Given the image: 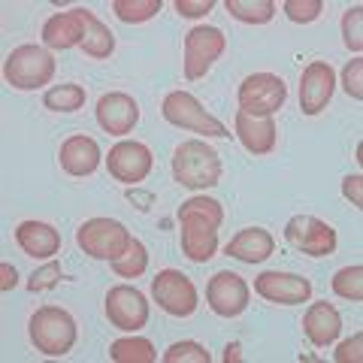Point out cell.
Listing matches in <instances>:
<instances>
[{
    "mask_svg": "<svg viewBox=\"0 0 363 363\" xmlns=\"http://www.w3.org/2000/svg\"><path fill=\"white\" fill-rule=\"evenodd\" d=\"M224 6L236 21H245V25H267L276 16L272 0H224Z\"/></svg>",
    "mask_w": 363,
    "mask_h": 363,
    "instance_id": "25",
    "label": "cell"
},
{
    "mask_svg": "<svg viewBox=\"0 0 363 363\" xmlns=\"http://www.w3.org/2000/svg\"><path fill=\"white\" fill-rule=\"evenodd\" d=\"M76 242H79V248H82L88 257L109 260V264H112V260H118L130 248L133 236H130V230L121 221H112V218H88L85 224H79Z\"/></svg>",
    "mask_w": 363,
    "mask_h": 363,
    "instance_id": "4",
    "label": "cell"
},
{
    "mask_svg": "<svg viewBox=\"0 0 363 363\" xmlns=\"http://www.w3.org/2000/svg\"><path fill=\"white\" fill-rule=\"evenodd\" d=\"M212 6H215V0H176V13L185 18L206 16V13H212Z\"/></svg>",
    "mask_w": 363,
    "mask_h": 363,
    "instance_id": "35",
    "label": "cell"
},
{
    "mask_svg": "<svg viewBox=\"0 0 363 363\" xmlns=\"http://www.w3.org/2000/svg\"><path fill=\"white\" fill-rule=\"evenodd\" d=\"M106 318L112 327L124 333H136L140 327L149 324V303L136 288L130 285H116L106 294Z\"/></svg>",
    "mask_w": 363,
    "mask_h": 363,
    "instance_id": "11",
    "label": "cell"
},
{
    "mask_svg": "<svg viewBox=\"0 0 363 363\" xmlns=\"http://www.w3.org/2000/svg\"><path fill=\"white\" fill-rule=\"evenodd\" d=\"M333 291L339 294L342 300H351V303H360L363 300V267H342L333 276Z\"/></svg>",
    "mask_w": 363,
    "mask_h": 363,
    "instance_id": "28",
    "label": "cell"
},
{
    "mask_svg": "<svg viewBox=\"0 0 363 363\" xmlns=\"http://www.w3.org/2000/svg\"><path fill=\"white\" fill-rule=\"evenodd\" d=\"M324 4L321 0H285V13L291 21H297V25H309L321 16Z\"/></svg>",
    "mask_w": 363,
    "mask_h": 363,
    "instance_id": "32",
    "label": "cell"
},
{
    "mask_svg": "<svg viewBox=\"0 0 363 363\" xmlns=\"http://www.w3.org/2000/svg\"><path fill=\"white\" fill-rule=\"evenodd\" d=\"M30 342L37 345V351L49 357H64L70 354V348L76 345V321L70 312L58 309V306H43L30 315L28 321Z\"/></svg>",
    "mask_w": 363,
    "mask_h": 363,
    "instance_id": "2",
    "label": "cell"
},
{
    "mask_svg": "<svg viewBox=\"0 0 363 363\" xmlns=\"http://www.w3.org/2000/svg\"><path fill=\"white\" fill-rule=\"evenodd\" d=\"M4 76L18 91H37L55 79V58L43 45L25 43L9 52V58L4 64Z\"/></svg>",
    "mask_w": 363,
    "mask_h": 363,
    "instance_id": "3",
    "label": "cell"
},
{
    "mask_svg": "<svg viewBox=\"0 0 363 363\" xmlns=\"http://www.w3.org/2000/svg\"><path fill=\"white\" fill-rule=\"evenodd\" d=\"M248 297H252V291H248L245 279L236 276L230 269H221L215 272L206 285V300H209V309L221 318H236L248 309Z\"/></svg>",
    "mask_w": 363,
    "mask_h": 363,
    "instance_id": "13",
    "label": "cell"
},
{
    "mask_svg": "<svg viewBox=\"0 0 363 363\" xmlns=\"http://www.w3.org/2000/svg\"><path fill=\"white\" fill-rule=\"evenodd\" d=\"M336 73L327 61H312L300 76V109L303 116H318L324 112L333 97Z\"/></svg>",
    "mask_w": 363,
    "mask_h": 363,
    "instance_id": "15",
    "label": "cell"
},
{
    "mask_svg": "<svg viewBox=\"0 0 363 363\" xmlns=\"http://www.w3.org/2000/svg\"><path fill=\"white\" fill-rule=\"evenodd\" d=\"M76 16L82 18V45H79V49H82L88 58H97V61L109 58V55L116 52V33H112L104 21L91 13V9L79 6Z\"/></svg>",
    "mask_w": 363,
    "mask_h": 363,
    "instance_id": "22",
    "label": "cell"
},
{
    "mask_svg": "<svg viewBox=\"0 0 363 363\" xmlns=\"http://www.w3.org/2000/svg\"><path fill=\"white\" fill-rule=\"evenodd\" d=\"M209 351L200 342H176L164 351V363H209Z\"/></svg>",
    "mask_w": 363,
    "mask_h": 363,
    "instance_id": "30",
    "label": "cell"
},
{
    "mask_svg": "<svg viewBox=\"0 0 363 363\" xmlns=\"http://www.w3.org/2000/svg\"><path fill=\"white\" fill-rule=\"evenodd\" d=\"M360 345H363V333H354L348 342L339 345L336 360L339 363H360Z\"/></svg>",
    "mask_w": 363,
    "mask_h": 363,
    "instance_id": "36",
    "label": "cell"
},
{
    "mask_svg": "<svg viewBox=\"0 0 363 363\" xmlns=\"http://www.w3.org/2000/svg\"><path fill=\"white\" fill-rule=\"evenodd\" d=\"M43 43L49 49H73V45H82V18L76 16V9L70 13H55L49 21L43 25Z\"/></svg>",
    "mask_w": 363,
    "mask_h": 363,
    "instance_id": "23",
    "label": "cell"
},
{
    "mask_svg": "<svg viewBox=\"0 0 363 363\" xmlns=\"http://www.w3.org/2000/svg\"><path fill=\"white\" fill-rule=\"evenodd\" d=\"M161 116L169 124H176V128L194 130V133H203V136H218V140L230 136L224 124L215 116H209V112L200 106V100L194 94H188V91H169V94L164 97V104H161Z\"/></svg>",
    "mask_w": 363,
    "mask_h": 363,
    "instance_id": "5",
    "label": "cell"
},
{
    "mask_svg": "<svg viewBox=\"0 0 363 363\" xmlns=\"http://www.w3.org/2000/svg\"><path fill=\"white\" fill-rule=\"evenodd\" d=\"M363 6H351L348 13L342 16V40L351 52H360L363 49Z\"/></svg>",
    "mask_w": 363,
    "mask_h": 363,
    "instance_id": "31",
    "label": "cell"
},
{
    "mask_svg": "<svg viewBox=\"0 0 363 363\" xmlns=\"http://www.w3.org/2000/svg\"><path fill=\"white\" fill-rule=\"evenodd\" d=\"M106 167L116 182L140 185V182H145V176L152 173V152H149V145H143L136 140H121L109 149Z\"/></svg>",
    "mask_w": 363,
    "mask_h": 363,
    "instance_id": "12",
    "label": "cell"
},
{
    "mask_svg": "<svg viewBox=\"0 0 363 363\" xmlns=\"http://www.w3.org/2000/svg\"><path fill=\"white\" fill-rule=\"evenodd\" d=\"M112 9L121 21L140 25V21H149L155 13H161V0H116Z\"/></svg>",
    "mask_w": 363,
    "mask_h": 363,
    "instance_id": "29",
    "label": "cell"
},
{
    "mask_svg": "<svg viewBox=\"0 0 363 363\" xmlns=\"http://www.w3.org/2000/svg\"><path fill=\"white\" fill-rule=\"evenodd\" d=\"M140 121V106L124 91H109L97 100V124L112 136H124L136 128Z\"/></svg>",
    "mask_w": 363,
    "mask_h": 363,
    "instance_id": "16",
    "label": "cell"
},
{
    "mask_svg": "<svg viewBox=\"0 0 363 363\" xmlns=\"http://www.w3.org/2000/svg\"><path fill=\"white\" fill-rule=\"evenodd\" d=\"M255 291L264 297L267 303H279V306H300L312 297V281L297 276V272H260L255 279Z\"/></svg>",
    "mask_w": 363,
    "mask_h": 363,
    "instance_id": "14",
    "label": "cell"
},
{
    "mask_svg": "<svg viewBox=\"0 0 363 363\" xmlns=\"http://www.w3.org/2000/svg\"><path fill=\"white\" fill-rule=\"evenodd\" d=\"M16 242L28 257L49 260L61 252V233L45 221H21L16 227Z\"/></svg>",
    "mask_w": 363,
    "mask_h": 363,
    "instance_id": "18",
    "label": "cell"
},
{
    "mask_svg": "<svg viewBox=\"0 0 363 363\" xmlns=\"http://www.w3.org/2000/svg\"><path fill=\"white\" fill-rule=\"evenodd\" d=\"M61 167L70 176H91L100 167V145L85 133H76L61 145Z\"/></svg>",
    "mask_w": 363,
    "mask_h": 363,
    "instance_id": "20",
    "label": "cell"
},
{
    "mask_svg": "<svg viewBox=\"0 0 363 363\" xmlns=\"http://www.w3.org/2000/svg\"><path fill=\"white\" fill-rule=\"evenodd\" d=\"M173 176L182 188H215L221 179V157L203 140H185L173 152Z\"/></svg>",
    "mask_w": 363,
    "mask_h": 363,
    "instance_id": "1",
    "label": "cell"
},
{
    "mask_svg": "<svg viewBox=\"0 0 363 363\" xmlns=\"http://www.w3.org/2000/svg\"><path fill=\"white\" fill-rule=\"evenodd\" d=\"M179 224H182V252L194 264H206L218 252V224L206 215H200L188 206H179Z\"/></svg>",
    "mask_w": 363,
    "mask_h": 363,
    "instance_id": "8",
    "label": "cell"
},
{
    "mask_svg": "<svg viewBox=\"0 0 363 363\" xmlns=\"http://www.w3.org/2000/svg\"><path fill=\"white\" fill-rule=\"evenodd\" d=\"M0 276H4V281H0V288H4V291L18 285V272H16L13 264H0Z\"/></svg>",
    "mask_w": 363,
    "mask_h": 363,
    "instance_id": "38",
    "label": "cell"
},
{
    "mask_svg": "<svg viewBox=\"0 0 363 363\" xmlns=\"http://www.w3.org/2000/svg\"><path fill=\"white\" fill-rule=\"evenodd\" d=\"M224 252L236 260H242V264H264V260L276 252V242H272V236L264 227H245V230H240L227 242Z\"/></svg>",
    "mask_w": 363,
    "mask_h": 363,
    "instance_id": "21",
    "label": "cell"
},
{
    "mask_svg": "<svg viewBox=\"0 0 363 363\" xmlns=\"http://www.w3.org/2000/svg\"><path fill=\"white\" fill-rule=\"evenodd\" d=\"M339 330H342V318H339L333 303H312L303 315V333L309 336L315 348H327L336 342Z\"/></svg>",
    "mask_w": 363,
    "mask_h": 363,
    "instance_id": "19",
    "label": "cell"
},
{
    "mask_svg": "<svg viewBox=\"0 0 363 363\" xmlns=\"http://www.w3.org/2000/svg\"><path fill=\"white\" fill-rule=\"evenodd\" d=\"M112 269H116L121 279H140L143 272L149 269V252H145V245L140 240H133L128 252L118 260H112Z\"/></svg>",
    "mask_w": 363,
    "mask_h": 363,
    "instance_id": "27",
    "label": "cell"
},
{
    "mask_svg": "<svg viewBox=\"0 0 363 363\" xmlns=\"http://www.w3.org/2000/svg\"><path fill=\"white\" fill-rule=\"evenodd\" d=\"M152 297L167 315L188 318L197 309V288L182 269H161L152 279Z\"/></svg>",
    "mask_w": 363,
    "mask_h": 363,
    "instance_id": "7",
    "label": "cell"
},
{
    "mask_svg": "<svg viewBox=\"0 0 363 363\" xmlns=\"http://www.w3.org/2000/svg\"><path fill=\"white\" fill-rule=\"evenodd\" d=\"M360 76H363V61L354 58V61H351L345 70H342V85H345V91H348V94L354 97V100H363V79H360Z\"/></svg>",
    "mask_w": 363,
    "mask_h": 363,
    "instance_id": "34",
    "label": "cell"
},
{
    "mask_svg": "<svg viewBox=\"0 0 363 363\" xmlns=\"http://www.w3.org/2000/svg\"><path fill=\"white\" fill-rule=\"evenodd\" d=\"M109 360H116V363H155L157 351L149 339L128 336V339H116V342L109 345Z\"/></svg>",
    "mask_w": 363,
    "mask_h": 363,
    "instance_id": "24",
    "label": "cell"
},
{
    "mask_svg": "<svg viewBox=\"0 0 363 363\" xmlns=\"http://www.w3.org/2000/svg\"><path fill=\"white\" fill-rule=\"evenodd\" d=\"M43 104H45V109H52V112H76V109L85 106V88L76 85V82L55 85V88L45 91Z\"/></svg>",
    "mask_w": 363,
    "mask_h": 363,
    "instance_id": "26",
    "label": "cell"
},
{
    "mask_svg": "<svg viewBox=\"0 0 363 363\" xmlns=\"http://www.w3.org/2000/svg\"><path fill=\"white\" fill-rule=\"evenodd\" d=\"M61 281V264L58 260H49V264H45L43 269H37L30 276V281H28V291H49V288H55Z\"/></svg>",
    "mask_w": 363,
    "mask_h": 363,
    "instance_id": "33",
    "label": "cell"
},
{
    "mask_svg": "<svg viewBox=\"0 0 363 363\" xmlns=\"http://www.w3.org/2000/svg\"><path fill=\"white\" fill-rule=\"evenodd\" d=\"M342 194L354 203L357 209H363V179L360 176H348L345 182H342Z\"/></svg>",
    "mask_w": 363,
    "mask_h": 363,
    "instance_id": "37",
    "label": "cell"
},
{
    "mask_svg": "<svg viewBox=\"0 0 363 363\" xmlns=\"http://www.w3.org/2000/svg\"><path fill=\"white\" fill-rule=\"evenodd\" d=\"M285 240L309 257H330L336 252V230L315 215H294L285 224Z\"/></svg>",
    "mask_w": 363,
    "mask_h": 363,
    "instance_id": "9",
    "label": "cell"
},
{
    "mask_svg": "<svg viewBox=\"0 0 363 363\" xmlns=\"http://www.w3.org/2000/svg\"><path fill=\"white\" fill-rule=\"evenodd\" d=\"M224 45H227V40L218 28L200 25L185 33V76L191 82L209 73V67L221 58Z\"/></svg>",
    "mask_w": 363,
    "mask_h": 363,
    "instance_id": "10",
    "label": "cell"
},
{
    "mask_svg": "<svg viewBox=\"0 0 363 363\" xmlns=\"http://www.w3.org/2000/svg\"><path fill=\"white\" fill-rule=\"evenodd\" d=\"M240 109L248 116H276L288 100V85L276 73H255L240 85Z\"/></svg>",
    "mask_w": 363,
    "mask_h": 363,
    "instance_id": "6",
    "label": "cell"
},
{
    "mask_svg": "<svg viewBox=\"0 0 363 363\" xmlns=\"http://www.w3.org/2000/svg\"><path fill=\"white\" fill-rule=\"evenodd\" d=\"M236 136H240L242 149L252 155H269L276 149L279 130L272 116H248V112H236Z\"/></svg>",
    "mask_w": 363,
    "mask_h": 363,
    "instance_id": "17",
    "label": "cell"
}]
</instances>
